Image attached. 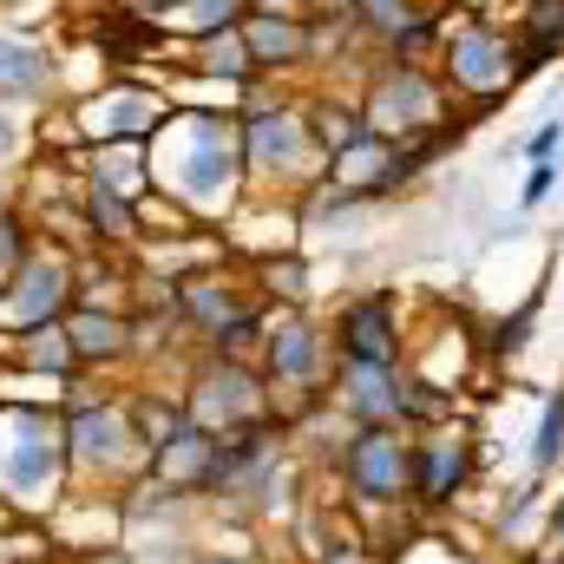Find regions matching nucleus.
<instances>
[{
  "mask_svg": "<svg viewBox=\"0 0 564 564\" xmlns=\"http://www.w3.org/2000/svg\"><path fill=\"white\" fill-rule=\"evenodd\" d=\"M440 79L453 99H466V119H486L512 86H519V53H512V33L486 13H459L446 20L440 33V53H433Z\"/></svg>",
  "mask_w": 564,
  "mask_h": 564,
  "instance_id": "nucleus-6",
  "label": "nucleus"
},
{
  "mask_svg": "<svg viewBox=\"0 0 564 564\" xmlns=\"http://www.w3.org/2000/svg\"><path fill=\"white\" fill-rule=\"evenodd\" d=\"M250 282H257V295H263L270 308H308V295H315V263L295 257V250H263V257H250Z\"/></svg>",
  "mask_w": 564,
  "mask_h": 564,
  "instance_id": "nucleus-24",
  "label": "nucleus"
},
{
  "mask_svg": "<svg viewBox=\"0 0 564 564\" xmlns=\"http://www.w3.org/2000/svg\"><path fill=\"white\" fill-rule=\"evenodd\" d=\"M558 151H564V119H545L532 139L519 144V158H525V164H539V158H558Z\"/></svg>",
  "mask_w": 564,
  "mask_h": 564,
  "instance_id": "nucleus-34",
  "label": "nucleus"
},
{
  "mask_svg": "<svg viewBox=\"0 0 564 564\" xmlns=\"http://www.w3.org/2000/svg\"><path fill=\"white\" fill-rule=\"evenodd\" d=\"M473 479H479V440H473V426L446 421V426H421L414 433V512L426 519H440V512H453L466 492H473Z\"/></svg>",
  "mask_w": 564,
  "mask_h": 564,
  "instance_id": "nucleus-13",
  "label": "nucleus"
},
{
  "mask_svg": "<svg viewBox=\"0 0 564 564\" xmlns=\"http://www.w3.org/2000/svg\"><path fill=\"white\" fill-rule=\"evenodd\" d=\"M506 33H512V53H519V79H532L539 66L564 59V0H519Z\"/></svg>",
  "mask_w": 564,
  "mask_h": 564,
  "instance_id": "nucleus-20",
  "label": "nucleus"
},
{
  "mask_svg": "<svg viewBox=\"0 0 564 564\" xmlns=\"http://www.w3.org/2000/svg\"><path fill=\"white\" fill-rule=\"evenodd\" d=\"M302 112H308V132L315 144L335 158V151H348L355 139H368V119H361V106L355 99H341V93H315V99H302Z\"/></svg>",
  "mask_w": 564,
  "mask_h": 564,
  "instance_id": "nucleus-26",
  "label": "nucleus"
},
{
  "mask_svg": "<svg viewBox=\"0 0 564 564\" xmlns=\"http://www.w3.org/2000/svg\"><path fill=\"white\" fill-rule=\"evenodd\" d=\"M308 558H315V564H368V532H361V525H341V532L315 539V545H308Z\"/></svg>",
  "mask_w": 564,
  "mask_h": 564,
  "instance_id": "nucleus-32",
  "label": "nucleus"
},
{
  "mask_svg": "<svg viewBox=\"0 0 564 564\" xmlns=\"http://www.w3.org/2000/svg\"><path fill=\"white\" fill-rule=\"evenodd\" d=\"M177 401H184V421L204 433H237V426H257L276 414L257 361H230V355H191Z\"/></svg>",
  "mask_w": 564,
  "mask_h": 564,
  "instance_id": "nucleus-9",
  "label": "nucleus"
},
{
  "mask_svg": "<svg viewBox=\"0 0 564 564\" xmlns=\"http://www.w3.org/2000/svg\"><path fill=\"white\" fill-rule=\"evenodd\" d=\"M119 7H139V13H158V7H164V0H119Z\"/></svg>",
  "mask_w": 564,
  "mask_h": 564,
  "instance_id": "nucleus-39",
  "label": "nucleus"
},
{
  "mask_svg": "<svg viewBox=\"0 0 564 564\" xmlns=\"http://www.w3.org/2000/svg\"><path fill=\"white\" fill-rule=\"evenodd\" d=\"M446 7H459V13H486V0H446Z\"/></svg>",
  "mask_w": 564,
  "mask_h": 564,
  "instance_id": "nucleus-37",
  "label": "nucleus"
},
{
  "mask_svg": "<svg viewBox=\"0 0 564 564\" xmlns=\"http://www.w3.org/2000/svg\"><path fill=\"white\" fill-rule=\"evenodd\" d=\"M73 204L86 217L93 250H139V204L132 197H119V191H106L93 177H73Z\"/></svg>",
  "mask_w": 564,
  "mask_h": 564,
  "instance_id": "nucleus-22",
  "label": "nucleus"
},
{
  "mask_svg": "<svg viewBox=\"0 0 564 564\" xmlns=\"http://www.w3.org/2000/svg\"><path fill=\"white\" fill-rule=\"evenodd\" d=\"M26 564H73V558H59V552H53V545H46V552H40V558H26Z\"/></svg>",
  "mask_w": 564,
  "mask_h": 564,
  "instance_id": "nucleus-38",
  "label": "nucleus"
},
{
  "mask_svg": "<svg viewBox=\"0 0 564 564\" xmlns=\"http://www.w3.org/2000/svg\"><path fill=\"white\" fill-rule=\"evenodd\" d=\"M539 308H545V289H532V295H525L512 315H499V322H492V341H486V355H492V361H512V355L532 341V322H539Z\"/></svg>",
  "mask_w": 564,
  "mask_h": 564,
  "instance_id": "nucleus-29",
  "label": "nucleus"
},
{
  "mask_svg": "<svg viewBox=\"0 0 564 564\" xmlns=\"http://www.w3.org/2000/svg\"><path fill=\"white\" fill-rule=\"evenodd\" d=\"M237 33H243V46H250V66L263 73V79H289L295 66H308V13L302 7H250L243 20H237Z\"/></svg>",
  "mask_w": 564,
  "mask_h": 564,
  "instance_id": "nucleus-16",
  "label": "nucleus"
},
{
  "mask_svg": "<svg viewBox=\"0 0 564 564\" xmlns=\"http://www.w3.org/2000/svg\"><path fill=\"white\" fill-rule=\"evenodd\" d=\"M257 375L270 388V408L282 426H295L302 414L328 408V381H335V335L315 308H276L257 348Z\"/></svg>",
  "mask_w": 564,
  "mask_h": 564,
  "instance_id": "nucleus-4",
  "label": "nucleus"
},
{
  "mask_svg": "<svg viewBox=\"0 0 564 564\" xmlns=\"http://www.w3.org/2000/svg\"><path fill=\"white\" fill-rule=\"evenodd\" d=\"M73 119V144H126V139H151L171 119V93L151 73H112L93 93L66 99Z\"/></svg>",
  "mask_w": 564,
  "mask_h": 564,
  "instance_id": "nucleus-10",
  "label": "nucleus"
},
{
  "mask_svg": "<svg viewBox=\"0 0 564 564\" xmlns=\"http://www.w3.org/2000/svg\"><path fill=\"white\" fill-rule=\"evenodd\" d=\"M257 0H164L151 20L171 33V40H197V33H217V26H237Z\"/></svg>",
  "mask_w": 564,
  "mask_h": 564,
  "instance_id": "nucleus-25",
  "label": "nucleus"
},
{
  "mask_svg": "<svg viewBox=\"0 0 564 564\" xmlns=\"http://www.w3.org/2000/svg\"><path fill=\"white\" fill-rule=\"evenodd\" d=\"M552 552L564 558V492H558V506H552Z\"/></svg>",
  "mask_w": 564,
  "mask_h": 564,
  "instance_id": "nucleus-36",
  "label": "nucleus"
},
{
  "mask_svg": "<svg viewBox=\"0 0 564 564\" xmlns=\"http://www.w3.org/2000/svg\"><path fill=\"white\" fill-rule=\"evenodd\" d=\"M552 191H558V158H539V164L525 171V184H519V204H525V210H539Z\"/></svg>",
  "mask_w": 564,
  "mask_h": 564,
  "instance_id": "nucleus-33",
  "label": "nucleus"
},
{
  "mask_svg": "<svg viewBox=\"0 0 564 564\" xmlns=\"http://www.w3.org/2000/svg\"><path fill=\"white\" fill-rule=\"evenodd\" d=\"M335 486L361 512H414V433L408 426H355L335 453Z\"/></svg>",
  "mask_w": 564,
  "mask_h": 564,
  "instance_id": "nucleus-8",
  "label": "nucleus"
},
{
  "mask_svg": "<svg viewBox=\"0 0 564 564\" xmlns=\"http://www.w3.org/2000/svg\"><path fill=\"white\" fill-rule=\"evenodd\" d=\"M237 144H243V177H250V197H276L295 204L302 191L322 184L328 171V151L308 132V112L302 99L289 93L263 112H237Z\"/></svg>",
  "mask_w": 564,
  "mask_h": 564,
  "instance_id": "nucleus-5",
  "label": "nucleus"
},
{
  "mask_svg": "<svg viewBox=\"0 0 564 564\" xmlns=\"http://www.w3.org/2000/svg\"><path fill=\"white\" fill-rule=\"evenodd\" d=\"M564 466V381L539 408V433H532V479H552Z\"/></svg>",
  "mask_w": 564,
  "mask_h": 564,
  "instance_id": "nucleus-28",
  "label": "nucleus"
},
{
  "mask_svg": "<svg viewBox=\"0 0 564 564\" xmlns=\"http://www.w3.org/2000/svg\"><path fill=\"white\" fill-rule=\"evenodd\" d=\"M7 197H20V191H13V184H7V177H0V204H7Z\"/></svg>",
  "mask_w": 564,
  "mask_h": 564,
  "instance_id": "nucleus-41",
  "label": "nucleus"
},
{
  "mask_svg": "<svg viewBox=\"0 0 564 564\" xmlns=\"http://www.w3.org/2000/svg\"><path fill=\"white\" fill-rule=\"evenodd\" d=\"M191 564H263L257 552H191Z\"/></svg>",
  "mask_w": 564,
  "mask_h": 564,
  "instance_id": "nucleus-35",
  "label": "nucleus"
},
{
  "mask_svg": "<svg viewBox=\"0 0 564 564\" xmlns=\"http://www.w3.org/2000/svg\"><path fill=\"white\" fill-rule=\"evenodd\" d=\"M0 355H7V368L40 375V381H73V375H79V355H73V341H66V322L0 335Z\"/></svg>",
  "mask_w": 564,
  "mask_h": 564,
  "instance_id": "nucleus-23",
  "label": "nucleus"
},
{
  "mask_svg": "<svg viewBox=\"0 0 564 564\" xmlns=\"http://www.w3.org/2000/svg\"><path fill=\"white\" fill-rule=\"evenodd\" d=\"M0 99H13V106H26V112L66 106L59 46H53L40 26H7V20H0Z\"/></svg>",
  "mask_w": 564,
  "mask_h": 564,
  "instance_id": "nucleus-15",
  "label": "nucleus"
},
{
  "mask_svg": "<svg viewBox=\"0 0 564 564\" xmlns=\"http://www.w3.org/2000/svg\"><path fill=\"white\" fill-rule=\"evenodd\" d=\"M335 335V361H375V368H401L408 361V315H401V289H355L335 302L328 315Z\"/></svg>",
  "mask_w": 564,
  "mask_h": 564,
  "instance_id": "nucleus-12",
  "label": "nucleus"
},
{
  "mask_svg": "<svg viewBox=\"0 0 564 564\" xmlns=\"http://www.w3.org/2000/svg\"><path fill=\"white\" fill-rule=\"evenodd\" d=\"M144 151H151V191L184 204L204 230H224L250 197L237 112L224 106H171V119L144 139Z\"/></svg>",
  "mask_w": 564,
  "mask_h": 564,
  "instance_id": "nucleus-1",
  "label": "nucleus"
},
{
  "mask_svg": "<svg viewBox=\"0 0 564 564\" xmlns=\"http://www.w3.org/2000/svg\"><path fill=\"white\" fill-rule=\"evenodd\" d=\"M33 119H40V112L0 99V164H13V158H26V151L40 144V126H33Z\"/></svg>",
  "mask_w": 564,
  "mask_h": 564,
  "instance_id": "nucleus-31",
  "label": "nucleus"
},
{
  "mask_svg": "<svg viewBox=\"0 0 564 564\" xmlns=\"http://www.w3.org/2000/svg\"><path fill=\"white\" fill-rule=\"evenodd\" d=\"M250 308H263V295H257V282H243L230 263H210V270L177 276V328L191 335L197 355H210Z\"/></svg>",
  "mask_w": 564,
  "mask_h": 564,
  "instance_id": "nucleus-14",
  "label": "nucleus"
},
{
  "mask_svg": "<svg viewBox=\"0 0 564 564\" xmlns=\"http://www.w3.org/2000/svg\"><path fill=\"white\" fill-rule=\"evenodd\" d=\"M66 341L79 355V375H112L126 361H139V322L126 308H93V302H73L66 308Z\"/></svg>",
  "mask_w": 564,
  "mask_h": 564,
  "instance_id": "nucleus-17",
  "label": "nucleus"
},
{
  "mask_svg": "<svg viewBox=\"0 0 564 564\" xmlns=\"http://www.w3.org/2000/svg\"><path fill=\"white\" fill-rule=\"evenodd\" d=\"M59 421H66V479L73 492H112L126 499L151 473V446L126 414V394H112L99 375H73L59 394Z\"/></svg>",
  "mask_w": 564,
  "mask_h": 564,
  "instance_id": "nucleus-2",
  "label": "nucleus"
},
{
  "mask_svg": "<svg viewBox=\"0 0 564 564\" xmlns=\"http://www.w3.org/2000/svg\"><path fill=\"white\" fill-rule=\"evenodd\" d=\"M151 486H164V492H177L184 506H204L210 499V479H217V433H204V426H177L158 453H151V473H144Z\"/></svg>",
  "mask_w": 564,
  "mask_h": 564,
  "instance_id": "nucleus-18",
  "label": "nucleus"
},
{
  "mask_svg": "<svg viewBox=\"0 0 564 564\" xmlns=\"http://www.w3.org/2000/svg\"><path fill=\"white\" fill-rule=\"evenodd\" d=\"M73 171H79V177H93V184H106V191H119V197H132V204L151 191V151H144V139L73 144Z\"/></svg>",
  "mask_w": 564,
  "mask_h": 564,
  "instance_id": "nucleus-21",
  "label": "nucleus"
},
{
  "mask_svg": "<svg viewBox=\"0 0 564 564\" xmlns=\"http://www.w3.org/2000/svg\"><path fill=\"white\" fill-rule=\"evenodd\" d=\"M525 564H564V558H558V552H532Z\"/></svg>",
  "mask_w": 564,
  "mask_h": 564,
  "instance_id": "nucleus-40",
  "label": "nucleus"
},
{
  "mask_svg": "<svg viewBox=\"0 0 564 564\" xmlns=\"http://www.w3.org/2000/svg\"><path fill=\"white\" fill-rule=\"evenodd\" d=\"M73 492L66 479V421L46 401H0V506L26 525H46Z\"/></svg>",
  "mask_w": 564,
  "mask_h": 564,
  "instance_id": "nucleus-3",
  "label": "nucleus"
},
{
  "mask_svg": "<svg viewBox=\"0 0 564 564\" xmlns=\"http://www.w3.org/2000/svg\"><path fill=\"white\" fill-rule=\"evenodd\" d=\"M171 59H184L191 79H204V86H230V93L257 79L250 46H243L237 26H217V33H197V40H171Z\"/></svg>",
  "mask_w": 564,
  "mask_h": 564,
  "instance_id": "nucleus-19",
  "label": "nucleus"
},
{
  "mask_svg": "<svg viewBox=\"0 0 564 564\" xmlns=\"http://www.w3.org/2000/svg\"><path fill=\"white\" fill-rule=\"evenodd\" d=\"M361 119L368 132L394 144H414V139H433L446 119H453V93L433 66H414V59H375L368 86H361Z\"/></svg>",
  "mask_w": 564,
  "mask_h": 564,
  "instance_id": "nucleus-7",
  "label": "nucleus"
},
{
  "mask_svg": "<svg viewBox=\"0 0 564 564\" xmlns=\"http://www.w3.org/2000/svg\"><path fill=\"white\" fill-rule=\"evenodd\" d=\"M73 302H79V250L33 237V250L13 263V276L0 282V335L66 322Z\"/></svg>",
  "mask_w": 564,
  "mask_h": 564,
  "instance_id": "nucleus-11",
  "label": "nucleus"
},
{
  "mask_svg": "<svg viewBox=\"0 0 564 564\" xmlns=\"http://www.w3.org/2000/svg\"><path fill=\"white\" fill-rule=\"evenodd\" d=\"M33 250V217H26V204L20 197H7L0 204V282L13 276V263Z\"/></svg>",
  "mask_w": 564,
  "mask_h": 564,
  "instance_id": "nucleus-30",
  "label": "nucleus"
},
{
  "mask_svg": "<svg viewBox=\"0 0 564 564\" xmlns=\"http://www.w3.org/2000/svg\"><path fill=\"white\" fill-rule=\"evenodd\" d=\"M126 414L139 426V440L158 453V446L184 426V401H177V388H132V394H126Z\"/></svg>",
  "mask_w": 564,
  "mask_h": 564,
  "instance_id": "nucleus-27",
  "label": "nucleus"
}]
</instances>
